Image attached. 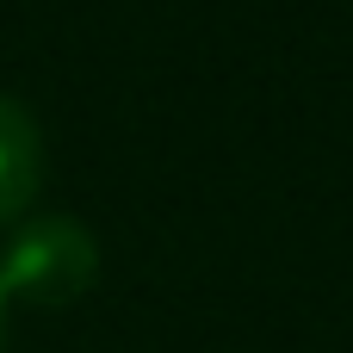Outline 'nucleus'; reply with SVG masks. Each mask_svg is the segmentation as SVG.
<instances>
[{"instance_id": "f257e3e1", "label": "nucleus", "mask_w": 353, "mask_h": 353, "mask_svg": "<svg viewBox=\"0 0 353 353\" xmlns=\"http://www.w3.org/2000/svg\"><path fill=\"white\" fill-rule=\"evenodd\" d=\"M99 273V248L74 217H37L6 242L0 292L31 304H74Z\"/></svg>"}, {"instance_id": "7ed1b4c3", "label": "nucleus", "mask_w": 353, "mask_h": 353, "mask_svg": "<svg viewBox=\"0 0 353 353\" xmlns=\"http://www.w3.org/2000/svg\"><path fill=\"white\" fill-rule=\"evenodd\" d=\"M0 353H6V292H0Z\"/></svg>"}, {"instance_id": "f03ea898", "label": "nucleus", "mask_w": 353, "mask_h": 353, "mask_svg": "<svg viewBox=\"0 0 353 353\" xmlns=\"http://www.w3.org/2000/svg\"><path fill=\"white\" fill-rule=\"evenodd\" d=\"M37 180H43V137L31 112L0 93V230L25 217V205L37 199Z\"/></svg>"}]
</instances>
